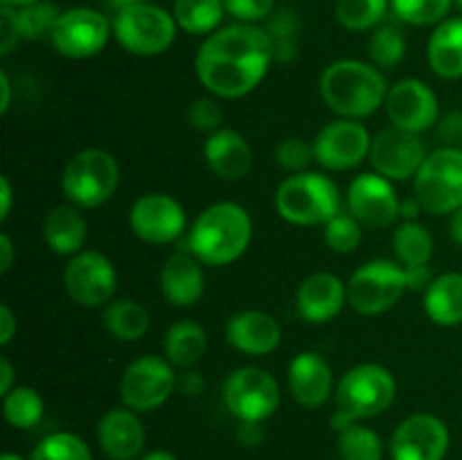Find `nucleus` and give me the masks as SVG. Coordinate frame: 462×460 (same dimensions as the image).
I'll return each mask as SVG.
<instances>
[{"instance_id":"1","label":"nucleus","mask_w":462,"mask_h":460,"mask_svg":"<svg viewBox=\"0 0 462 460\" xmlns=\"http://www.w3.org/2000/svg\"><path fill=\"white\" fill-rule=\"evenodd\" d=\"M275 59L266 27L235 23L212 32L194 57L199 81L219 99H237L253 93Z\"/></svg>"},{"instance_id":"2","label":"nucleus","mask_w":462,"mask_h":460,"mask_svg":"<svg viewBox=\"0 0 462 460\" xmlns=\"http://www.w3.org/2000/svg\"><path fill=\"white\" fill-rule=\"evenodd\" d=\"M253 239V219L239 203L219 201L208 206L192 224L188 251L201 264L228 266L248 251Z\"/></svg>"},{"instance_id":"3","label":"nucleus","mask_w":462,"mask_h":460,"mask_svg":"<svg viewBox=\"0 0 462 460\" xmlns=\"http://www.w3.org/2000/svg\"><path fill=\"white\" fill-rule=\"evenodd\" d=\"M319 88L329 111L346 120H361L383 106L391 86L373 63L341 59L325 68Z\"/></svg>"},{"instance_id":"4","label":"nucleus","mask_w":462,"mask_h":460,"mask_svg":"<svg viewBox=\"0 0 462 460\" xmlns=\"http://www.w3.org/2000/svg\"><path fill=\"white\" fill-rule=\"evenodd\" d=\"M397 395V382L388 368L379 363H361L347 370L337 383V410L332 428L343 431L350 424L382 415L391 409Z\"/></svg>"},{"instance_id":"5","label":"nucleus","mask_w":462,"mask_h":460,"mask_svg":"<svg viewBox=\"0 0 462 460\" xmlns=\"http://www.w3.org/2000/svg\"><path fill=\"white\" fill-rule=\"evenodd\" d=\"M341 189L319 171L291 174L275 189V210L293 225H325L341 212Z\"/></svg>"},{"instance_id":"6","label":"nucleus","mask_w":462,"mask_h":460,"mask_svg":"<svg viewBox=\"0 0 462 460\" xmlns=\"http://www.w3.org/2000/svg\"><path fill=\"white\" fill-rule=\"evenodd\" d=\"M120 185V165L104 149H84L68 161L61 174V189L77 207H99Z\"/></svg>"},{"instance_id":"7","label":"nucleus","mask_w":462,"mask_h":460,"mask_svg":"<svg viewBox=\"0 0 462 460\" xmlns=\"http://www.w3.org/2000/svg\"><path fill=\"white\" fill-rule=\"evenodd\" d=\"M415 198L424 212L454 215L462 207V149L440 147L427 156L415 176Z\"/></svg>"},{"instance_id":"8","label":"nucleus","mask_w":462,"mask_h":460,"mask_svg":"<svg viewBox=\"0 0 462 460\" xmlns=\"http://www.w3.org/2000/svg\"><path fill=\"white\" fill-rule=\"evenodd\" d=\"M113 36L135 57H156L167 52L176 39L174 14L152 3H140L113 16Z\"/></svg>"},{"instance_id":"9","label":"nucleus","mask_w":462,"mask_h":460,"mask_svg":"<svg viewBox=\"0 0 462 460\" xmlns=\"http://www.w3.org/2000/svg\"><path fill=\"white\" fill-rule=\"evenodd\" d=\"M409 291L406 269L395 260H370L347 280V305L361 316H379Z\"/></svg>"},{"instance_id":"10","label":"nucleus","mask_w":462,"mask_h":460,"mask_svg":"<svg viewBox=\"0 0 462 460\" xmlns=\"http://www.w3.org/2000/svg\"><path fill=\"white\" fill-rule=\"evenodd\" d=\"M224 406L239 422H264L278 410V379L264 368L244 365L233 370L221 386Z\"/></svg>"},{"instance_id":"11","label":"nucleus","mask_w":462,"mask_h":460,"mask_svg":"<svg viewBox=\"0 0 462 460\" xmlns=\"http://www.w3.org/2000/svg\"><path fill=\"white\" fill-rule=\"evenodd\" d=\"M179 388L174 365L156 354L131 361L120 379V400L135 413H149L165 404Z\"/></svg>"},{"instance_id":"12","label":"nucleus","mask_w":462,"mask_h":460,"mask_svg":"<svg viewBox=\"0 0 462 460\" xmlns=\"http://www.w3.org/2000/svg\"><path fill=\"white\" fill-rule=\"evenodd\" d=\"M113 34V23L102 12L90 7H72L61 12L54 25V50L68 59H88L102 52Z\"/></svg>"},{"instance_id":"13","label":"nucleus","mask_w":462,"mask_h":460,"mask_svg":"<svg viewBox=\"0 0 462 460\" xmlns=\"http://www.w3.org/2000/svg\"><path fill=\"white\" fill-rule=\"evenodd\" d=\"M63 287L79 307H102L111 302L117 289L113 262L99 251H81L63 269Z\"/></svg>"},{"instance_id":"14","label":"nucleus","mask_w":462,"mask_h":460,"mask_svg":"<svg viewBox=\"0 0 462 460\" xmlns=\"http://www.w3.org/2000/svg\"><path fill=\"white\" fill-rule=\"evenodd\" d=\"M314 161L329 171H346L359 167L370 156L373 138L368 129L359 120H338L329 122L316 133Z\"/></svg>"},{"instance_id":"15","label":"nucleus","mask_w":462,"mask_h":460,"mask_svg":"<svg viewBox=\"0 0 462 460\" xmlns=\"http://www.w3.org/2000/svg\"><path fill=\"white\" fill-rule=\"evenodd\" d=\"M129 225L138 239L162 246L183 237L188 216L180 201H176L171 194L149 192L135 198L131 206Z\"/></svg>"},{"instance_id":"16","label":"nucleus","mask_w":462,"mask_h":460,"mask_svg":"<svg viewBox=\"0 0 462 460\" xmlns=\"http://www.w3.org/2000/svg\"><path fill=\"white\" fill-rule=\"evenodd\" d=\"M400 203L393 180L383 179L377 171L359 174L347 185V212L364 228H388L395 224V219L400 216Z\"/></svg>"},{"instance_id":"17","label":"nucleus","mask_w":462,"mask_h":460,"mask_svg":"<svg viewBox=\"0 0 462 460\" xmlns=\"http://www.w3.org/2000/svg\"><path fill=\"white\" fill-rule=\"evenodd\" d=\"M427 156L429 152L418 133L391 126L374 135L368 158L374 171L382 174L383 179L406 180L418 176Z\"/></svg>"},{"instance_id":"18","label":"nucleus","mask_w":462,"mask_h":460,"mask_svg":"<svg viewBox=\"0 0 462 460\" xmlns=\"http://www.w3.org/2000/svg\"><path fill=\"white\" fill-rule=\"evenodd\" d=\"M388 120L397 129L411 131V133H424L438 124L440 115V102L438 95L422 79H400L388 88L386 102Z\"/></svg>"},{"instance_id":"19","label":"nucleus","mask_w":462,"mask_h":460,"mask_svg":"<svg viewBox=\"0 0 462 460\" xmlns=\"http://www.w3.org/2000/svg\"><path fill=\"white\" fill-rule=\"evenodd\" d=\"M449 428L431 413H413L402 419L391 437L393 460H445Z\"/></svg>"},{"instance_id":"20","label":"nucleus","mask_w":462,"mask_h":460,"mask_svg":"<svg viewBox=\"0 0 462 460\" xmlns=\"http://www.w3.org/2000/svg\"><path fill=\"white\" fill-rule=\"evenodd\" d=\"M347 305V284L338 275L319 271L302 280L296 293L298 314L305 323L323 325L337 318Z\"/></svg>"},{"instance_id":"21","label":"nucleus","mask_w":462,"mask_h":460,"mask_svg":"<svg viewBox=\"0 0 462 460\" xmlns=\"http://www.w3.org/2000/svg\"><path fill=\"white\" fill-rule=\"evenodd\" d=\"M287 383L293 400L305 409H319L337 391L332 365L319 352H300L293 356L287 370Z\"/></svg>"},{"instance_id":"22","label":"nucleus","mask_w":462,"mask_h":460,"mask_svg":"<svg viewBox=\"0 0 462 460\" xmlns=\"http://www.w3.org/2000/svg\"><path fill=\"white\" fill-rule=\"evenodd\" d=\"M226 341L237 352L251 356H264L278 350L282 341V327L275 316L262 309L237 311L226 323Z\"/></svg>"},{"instance_id":"23","label":"nucleus","mask_w":462,"mask_h":460,"mask_svg":"<svg viewBox=\"0 0 462 460\" xmlns=\"http://www.w3.org/2000/svg\"><path fill=\"white\" fill-rule=\"evenodd\" d=\"M97 440L111 460H134L144 449V427L135 410L111 409L99 419Z\"/></svg>"},{"instance_id":"24","label":"nucleus","mask_w":462,"mask_h":460,"mask_svg":"<svg viewBox=\"0 0 462 460\" xmlns=\"http://www.w3.org/2000/svg\"><path fill=\"white\" fill-rule=\"evenodd\" d=\"M208 167L221 180H242L253 167V149L235 129H217L203 144Z\"/></svg>"},{"instance_id":"25","label":"nucleus","mask_w":462,"mask_h":460,"mask_svg":"<svg viewBox=\"0 0 462 460\" xmlns=\"http://www.w3.org/2000/svg\"><path fill=\"white\" fill-rule=\"evenodd\" d=\"M206 289L201 262L189 251H176L167 257L161 271V291L174 307H192L201 300Z\"/></svg>"},{"instance_id":"26","label":"nucleus","mask_w":462,"mask_h":460,"mask_svg":"<svg viewBox=\"0 0 462 460\" xmlns=\"http://www.w3.org/2000/svg\"><path fill=\"white\" fill-rule=\"evenodd\" d=\"M45 244L57 255L72 257L84 251V244L88 239V224L79 207L72 203L52 207L43 221Z\"/></svg>"},{"instance_id":"27","label":"nucleus","mask_w":462,"mask_h":460,"mask_svg":"<svg viewBox=\"0 0 462 460\" xmlns=\"http://www.w3.org/2000/svg\"><path fill=\"white\" fill-rule=\"evenodd\" d=\"M429 68L442 79L462 77V18H447L427 43Z\"/></svg>"},{"instance_id":"28","label":"nucleus","mask_w":462,"mask_h":460,"mask_svg":"<svg viewBox=\"0 0 462 460\" xmlns=\"http://www.w3.org/2000/svg\"><path fill=\"white\" fill-rule=\"evenodd\" d=\"M424 314L433 325L458 327L462 325V273H442L433 278L424 291Z\"/></svg>"},{"instance_id":"29","label":"nucleus","mask_w":462,"mask_h":460,"mask_svg":"<svg viewBox=\"0 0 462 460\" xmlns=\"http://www.w3.org/2000/svg\"><path fill=\"white\" fill-rule=\"evenodd\" d=\"M162 350H165V359L174 368H194L208 350L206 329L194 320H179L167 329Z\"/></svg>"},{"instance_id":"30","label":"nucleus","mask_w":462,"mask_h":460,"mask_svg":"<svg viewBox=\"0 0 462 460\" xmlns=\"http://www.w3.org/2000/svg\"><path fill=\"white\" fill-rule=\"evenodd\" d=\"M104 327L117 341L134 343L149 332V311L134 298L111 300L104 307Z\"/></svg>"},{"instance_id":"31","label":"nucleus","mask_w":462,"mask_h":460,"mask_svg":"<svg viewBox=\"0 0 462 460\" xmlns=\"http://www.w3.org/2000/svg\"><path fill=\"white\" fill-rule=\"evenodd\" d=\"M174 21L192 36H210L226 16L224 0H174Z\"/></svg>"},{"instance_id":"32","label":"nucleus","mask_w":462,"mask_h":460,"mask_svg":"<svg viewBox=\"0 0 462 460\" xmlns=\"http://www.w3.org/2000/svg\"><path fill=\"white\" fill-rule=\"evenodd\" d=\"M431 233L420 221H404L393 233V251L402 266H422L429 264L433 257Z\"/></svg>"},{"instance_id":"33","label":"nucleus","mask_w":462,"mask_h":460,"mask_svg":"<svg viewBox=\"0 0 462 460\" xmlns=\"http://www.w3.org/2000/svg\"><path fill=\"white\" fill-rule=\"evenodd\" d=\"M391 0H337V21L350 32L374 30L386 18Z\"/></svg>"},{"instance_id":"34","label":"nucleus","mask_w":462,"mask_h":460,"mask_svg":"<svg viewBox=\"0 0 462 460\" xmlns=\"http://www.w3.org/2000/svg\"><path fill=\"white\" fill-rule=\"evenodd\" d=\"M43 397L30 386H16L3 397V415L14 428H34L43 419Z\"/></svg>"},{"instance_id":"35","label":"nucleus","mask_w":462,"mask_h":460,"mask_svg":"<svg viewBox=\"0 0 462 460\" xmlns=\"http://www.w3.org/2000/svg\"><path fill=\"white\" fill-rule=\"evenodd\" d=\"M338 454L343 460H382V437L370 427L355 422L338 431Z\"/></svg>"},{"instance_id":"36","label":"nucleus","mask_w":462,"mask_h":460,"mask_svg":"<svg viewBox=\"0 0 462 460\" xmlns=\"http://www.w3.org/2000/svg\"><path fill=\"white\" fill-rule=\"evenodd\" d=\"M368 54L373 66L386 68V70L395 68L406 54V39L400 27H395L393 23H382L379 27H374L368 43Z\"/></svg>"},{"instance_id":"37","label":"nucleus","mask_w":462,"mask_h":460,"mask_svg":"<svg viewBox=\"0 0 462 460\" xmlns=\"http://www.w3.org/2000/svg\"><path fill=\"white\" fill-rule=\"evenodd\" d=\"M454 0H391V9L397 21L406 25H440L447 21Z\"/></svg>"},{"instance_id":"38","label":"nucleus","mask_w":462,"mask_h":460,"mask_svg":"<svg viewBox=\"0 0 462 460\" xmlns=\"http://www.w3.org/2000/svg\"><path fill=\"white\" fill-rule=\"evenodd\" d=\"M30 460H93L88 445L79 436L57 431L45 436L32 451Z\"/></svg>"},{"instance_id":"39","label":"nucleus","mask_w":462,"mask_h":460,"mask_svg":"<svg viewBox=\"0 0 462 460\" xmlns=\"http://www.w3.org/2000/svg\"><path fill=\"white\" fill-rule=\"evenodd\" d=\"M59 16H61V12L50 0H39V3H32L27 7L16 9L21 36L27 41H39L45 39V36L50 39Z\"/></svg>"},{"instance_id":"40","label":"nucleus","mask_w":462,"mask_h":460,"mask_svg":"<svg viewBox=\"0 0 462 460\" xmlns=\"http://www.w3.org/2000/svg\"><path fill=\"white\" fill-rule=\"evenodd\" d=\"M298 16L293 12L273 14L266 25L271 41H273V52L278 61H293L298 54Z\"/></svg>"},{"instance_id":"41","label":"nucleus","mask_w":462,"mask_h":460,"mask_svg":"<svg viewBox=\"0 0 462 460\" xmlns=\"http://www.w3.org/2000/svg\"><path fill=\"white\" fill-rule=\"evenodd\" d=\"M364 225L350 215V212H338L334 219L325 224V244L332 248L338 255H347L359 248L361 239H364Z\"/></svg>"},{"instance_id":"42","label":"nucleus","mask_w":462,"mask_h":460,"mask_svg":"<svg viewBox=\"0 0 462 460\" xmlns=\"http://www.w3.org/2000/svg\"><path fill=\"white\" fill-rule=\"evenodd\" d=\"M311 161H314V147L300 135H289V138L280 140V144L275 147V162L284 171L300 174V171H307Z\"/></svg>"},{"instance_id":"43","label":"nucleus","mask_w":462,"mask_h":460,"mask_svg":"<svg viewBox=\"0 0 462 460\" xmlns=\"http://www.w3.org/2000/svg\"><path fill=\"white\" fill-rule=\"evenodd\" d=\"M188 120L189 126L203 133H215L217 129H221V122H224V111H221L219 102L215 97H197L188 108Z\"/></svg>"},{"instance_id":"44","label":"nucleus","mask_w":462,"mask_h":460,"mask_svg":"<svg viewBox=\"0 0 462 460\" xmlns=\"http://www.w3.org/2000/svg\"><path fill=\"white\" fill-rule=\"evenodd\" d=\"M224 7L226 14H230L237 23L257 25L273 14L275 0H224Z\"/></svg>"},{"instance_id":"45","label":"nucleus","mask_w":462,"mask_h":460,"mask_svg":"<svg viewBox=\"0 0 462 460\" xmlns=\"http://www.w3.org/2000/svg\"><path fill=\"white\" fill-rule=\"evenodd\" d=\"M21 27H18L16 9L0 7V54H9L14 45L21 41Z\"/></svg>"},{"instance_id":"46","label":"nucleus","mask_w":462,"mask_h":460,"mask_svg":"<svg viewBox=\"0 0 462 460\" xmlns=\"http://www.w3.org/2000/svg\"><path fill=\"white\" fill-rule=\"evenodd\" d=\"M438 135L445 143V147H458L462 143V111H454L440 122Z\"/></svg>"},{"instance_id":"47","label":"nucleus","mask_w":462,"mask_h":460,"mask_svg":"<svg viewBox=\"0 0 462 460\" xmlns=\"http://www.w3.org/2000/svg\"><path fill=\"white\" fill-rule=\"evenodd\" d=\"M406 269V284L409 291H427L429 284L433 282V273L429 264L422 266H404Z\"/></svg>"},{"instance_id":"48","label":"nucleus","mask_w":462,"mask_h":460,"mask_svg":"<svg viewBox=\"0 0 462 460\" xmlns=\"http://www.w3.org/2000/svg\"><path fill=\"white\" fill-rule=\"evenodd\" d=\"M262 440H264V428H262V422H239V428H237L239 445L253 449V446H260Z\"/></svg>"},{"instance_id":"49","label":"nucleus","mask_w":462,"mask_h":460,"mask_svg":"<svg viewBox=\"0 0 462 460\" xmlns=\"http://www.w3.org/2000/svg\"><path fill=\"white\" fill-rule=\"evenodd\" d=\"M18 323H16V316L14 311L9 309L7 305H0V345H9L16 334Z\"/></svg>"},{"instance_id":"50","label":"nucleus","mask_w":462,"mask_h":460,"mask_svg":"<svg viewBox=\"0 0 462 460\" xmlns=\"http://www.w3.org/2000/svg\"><path fill=\"white\" fill-rule=\"evenodd\" d=\"M179 388H180V392L188 397L201 395V392L206 391V379H203L199 373H194V370H188L185 374H180Z\"/></svg>"},{"instance_id":"51","label":"nucleus","mask_w":462,"mask_h":460,"mask_svg":"<svg viewBox=\"0 0 462 460\" xmlns=\"http://www.w3.org/2000/svg\"><path fill=\"white\" fill-rule=\"evenodd\" d=\"M16 373H14V365L7 356H0V395H7L9 391L16 388Z\"/></svg>"},{"instance_id":"52","label":"nucleus","mask_w":462,"mask_h":460,"mask_svg":"<svg viewBox=\"0 0 462 460\" xmlns=\"http://www.w3.org/2000/svg\"><path fill=\"white\" fill-rule=\"evenodd\" d=\"M14 203V189L7 176H0V221H7L9 212H12Z\"/></svg>"},{"instance_id":"53","label":"nucleus","mask_w":462,"mask_h":460,"mask_svg":"<svg viewBox=\"0 0 462 460\" xmlns=\"http://www.w3.org/2000/svg\"><path fill=\"white\" fill-rule=\"evenodd\" d=\"M14 257H16V251H14L12 239L7 233H3L0 235V273H7L12 269Z\"/></svg>"},{"instance_id":"54","label":"nucleus","mask_w":462,"mask_h":460,"mask_svg":"<svg viewBox=\"0 0 462 460\" xmlns=\"http://www.w3.org/2000/svg\"><path fill=\"white\" fill-rule=\"evenodd\" d=\"M0 90H3V99H0V113L7 115L9 106H12V81L5 70H0Z\"/></svg>"},{"instance_id":"55","label":"nucleus","mask_w":462,"mask_h":460,"mask_svg":"<svg viewBox=\"0 0 462 460\" xmlns=\"http://www.w3.org/2000/svg\"><path fill=\"white\" fill-rule=\"evenodd\" d=\"M420 212H424V210L415 197L406 198V201L400 203V216H404V221H418Z\"/></svg>"},{"instance_id":"56","label":"nucleus","mask_w":462,"mask_h":460,"mask_svg":"<svg viewBox=\"0 0 462 460\" xmlns=\"http://www.w3.org/2000/svg\"><path fill=\"white\" fill-rule=\"evenodd\" d=\"M449 235L458 246H462V207L456 210L449 219Z\"/></svg>"},{"instance_id":"57","label":"nucleus","mask_w":462,"mask_h":460,"mask_svg":"<svg viewBox=\"0 0 462 460\" xmlns=\"http://www.w3.org/2000/svg\"><path fill=\"white\" fill-rule=\"evenodd\" d=\"M140 3H144V0H102L104 7L111 9L113 16H116V14H120V12H125V9L134 7V5H140Z\"/></svg>"},{"instance_id":"58","label":"nucleus","mask_w":462,"mask_h":460,"mask_svg":"<svg viewBox=\"0 0 462 460\" xmlns=\"http://www.w3.org/2000/svg\"><path fill=\"white\" fill-rule=\"evenodd\" d=\"M140 460H179L176 458L171 451H162V449H156V451H149V454H144Z\"/></svg>"},{"instance_id":"59","label":"nucleus","mask_w":462,"mask_h":460,"mask_svg":"<svg viewBox=\"0 0 462 460\" xmlns=\"http://www.w3.org/2000/svg\"><path fill=\"white\" fill-rule=\"evenodd\" d=\"M32 3H39V0H0V7H14V9H21L27 7Z\"/></svg>"},{"instance_id":"60","label":"nucleus","mask_w":462,"mask_h":460,"mask_svg":"<svg viewBox=\"0 0 462 460\" xmlns=\"http://www.w3.org/2000/svg\"><path fill=\"white\" fill-rule=\"evenodd\" d=\"M0 460H23V458L18 454H12V451H7V454H3V458H0Z\"/></svg>"},{"instance_id":"61","label":"nucleus","mask_w":462,"mask_h":460,"mask_svg":"<svg viewBox=\"0 0 462 460\" xmlns=\"http://www.w3.org/2000/svg\"><path fill=\"white\" fill-rule=\"evenodd\" d=\"M454 5H456V7H458L460 12H462V0H454Z\"/></svg>"}]
</instances>
